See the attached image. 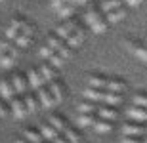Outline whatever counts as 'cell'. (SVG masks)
<instances>
[{
  "instance_id": "cell-25",
  "label": "cell",
  "mask_w": 147,
  "mask_h": 143,
  "mask_svg": "<svg viewBox=\"0 0 147 143\" xmlns=\"http://www.w3.org/2000/svg\"><path fill=\"white\" fill-rule=\"evenodd\" d=\"M120 6H122V0H101L99 2V11L107 13V11L115 10V8H120Z\"/></svg>"
},
{
  "instance_id": "cell-41",
  "label": "cell",
  "mask_w": 147,
  "mask_h": 143,
  "mask_svg": "<svg viewBox=\"0 0 147 143\" xmlns=\"http://www.w3.org/2000/svg\"><path fill=\"white\" fill-rule=\"evenodd\" d=\"M128 8H138V6H142L143 4V0H122Z\"/></svg>"
},
{
  "instance_id": "cell-28",
  "label": "cell",
  "mask_w": 147,
  "mask_h": 143,
  "mask_svg": "<svg viewBox=\"0 0 147 143\" xmlns=\"http://www.w3.org/2000/svg\"><path fill=\"white\" fill-rule=\"evenodd\" d=\"M31 42H33V36H27V34H19L11 44L16 46L17 50H25V48H29L31 46Z\"/></svg>"
},
{
  "instance_id": "cell-6",
  "label": "cell",
  "mask_w": 147,
  "mask_h": 143,
  "mask_svg": "<svg viewBox=\"0 0 147 143\" xmlns=\"http://www.w3.org/2000/svg\"><path fill=\"white\" fill-rule=\"evenodd\" d=\"M84 38H86V31L82 27H75V31H73L69 36L65 38V44L69 46V48H78V46H82V42H84Z\"/></svg>"
},
{
  "instance_id": "cell-30",
  "label": "cell",
  "mask_w": 147,
  "mask_h": 143,
  "mask_svg": "<svg viewBox=\"0 0 147 143\" xmlns=\"http://www.w3.org/2000/svg\"><path fill=\"white\" fill-rule=\"evenodd\" d=\"M61 136H63V138H65L69 143H80V134L76 132V130H73V128H69V126L63 130V134H61Z\"/></svg>"
},
{
  "instance_id": "cell-23",
  "label": "cell",
  "mask_w": 147,
  "mask_h": 143,
  "mask_svg": "<svg viewBox=\"0 0 147 143\" xmlns=\"http://www.w3.org/2000/svg\"><path fill=\"white\" fill-rule=\"evenodd\" d=\"M23 103H25V107H27L29 113H36L38 107H40L36 95H33V94H25V95H23Z\"/></svg>"
},
{
  "instance_id": "cell-13",
  "label": "cell",
  "mask_w": 147,
  "mask_h": 143,
  "mask_svg": "<svg viewBox=\"0 0 147 143\" xmlns=\"http://www.w3.org/2000/svg\"><path fill=\"white\" fill-rule=\"evenodd\" d=\"M27 84H29V88L34 90V92L44 86V80H42V77H40L38 69H31V71L27 73Z\"/></svg>"
},
{
  "instance_id": "cell-5",
  "label": "cell",
  "mask_w": 147,
  "mask_h": 143,
  "mask_svg": "<svg viewBox=\"0 0 147 143\" xmlns=\"http://www.w3.org/2000/svg\"><path fill=\"white\" fill-rule=\"evenodd\" d=\"M19 55H21V50H17L16 46L11 44V48L8 50L2 57H0V67H2V69H11V67L17 63Z\"/></svg>"
},
{
  "instance_id": "cell-24",
  "label": "cell",
  "mask_w": 147,
  "mask_h": 143,
  "mask_svg": "<svg viewBox=\"0 0 147 143\" xmlns=\"http://www.w3.org/2000/svg\"><path fill=\"white\" fill-rule=\"evenodd\" d=\"M96 111H98V103H94V101H82L78 103V113L82 115H96Z\"/></svg>"
},
{
  "instance_id": "cell-34",
  "label": "cell",
  "mask_w": 147,
  "mask_h": 143,
  "mask_svg": "<svg viewBox=\"0 0 147 143\" xmlns=\"http://www.w3.org/2000/svg\"><path fill=\"white\" fill-rule=\"evenodd\" d=\"M48 63H50L52 67H54V69H59V67L65 65V59H63V57H61V55L57 54V52H54V55H52V57L48 59Z\"/></svg>"
},
{
  "instance_id": "cell-14",
  "label": "cell",
  "mask_w": 147,
  "mask_h": 143,
  "mask_svg": "<svg viewBox=\"0 0 147 143\" xmlns=\"http://www.w3.org/2000/svg\"><path fill=\"white\" fill-rule=\"evenodd\" d=\"M38 73H40V77H42L44 84H50L52 80H55V75H57V69H54V67L50 65L48 61L44 63V65L38 67Z\"/></svg>"
},
{
  "instance_id": "cell-48",
  "label": "cell",
  "mask_w": 147,
  "mask_h": 143,
  "mask_svg": "<svg viewBox=\"0 0 147 143\" xmlns=\"http://www.w3.org/2000/svg\"><path fill=\"white\" fill-rule=\"evenodd\" d=\"M145 136H147V126H145Z\"/></svg>"
},
{
  "instance_id": "cell-50",
  "label": "cell",
  "mask_w": 147,
  "mask_h": 143,
  "mask_svg": "<svg viewBox=\"0 0 147 143\" xmlns=\"http://www.w3.org/2000/svg\"><path fill=\"white\" fill-rule=\"evenodd\" d=\"M42 143H46V141H42Z\"/></svg>"
},
{
  "instance_id": "cell-18",
  "label": "cell",
  "mask_w": 147,
  "mask_h": 143,
  "mask_svg": "<svg viewBox=\"0 0 147 143\" xmlns=\"http://www.w3.org/2000/svg\"><path fill=\"white\" fill-rule=\"evenodd\" d=\"M105 90H107V92H115V94H122L126 90V82L124 80H119V78H109Z\"/></svg>"
},
{
  "instance_id": "cell-29",
  "label": "cell",
  "mask_w": 147,
  "mask_h": 143,
  "mask_svg": "<svg viewBox=\"0 0 147 143\" xmlns=\"http://www.w3.org/2000/svg\"><path fill=\"white\" fill-rule=\"evenodd\" d=\"M132 52H134V55H136L140 61H143V63H147V46L143 44H132L130 46Z\"/></svg>"
},
{
  "instance_id": "cell-20",
  "label": "cell",
  "mask_w": 147,
  "mask_h": 143,
  "mask_svg": "<svg viewBox=\"0 0 147 143\" xmlns=\"http://www.w3.org/2000/svg\"><path fill=\"white\" fill-rule=\"evenodd\" d=\"M107 80H109V78L99 77V75H92V77L88 78V84H90V88H96V90H105V88H107Z\"/></svg>"
},
{
  "instance_id": "cell-42",
  "label": "cell",
  "mask_w": 147,
  "mask_h": 143,
  "mask_svg": "<svg viewBox=\"0 0 147 143\" xmlns=\"http://www.w3.org/2000/svg\"><path fill=\"white\" fill-rule=\"evenodd\" d=\"M90 0H71V4L75 6V8H80V6H86Z\"/></svg>"
},
{
  "instance_id": "cell-47",
  "label": "cell",
  "mask_w": 147,
  "mask_h": 143,
  "mask_svg": "<svg viewBox=\"0 0 147 143\" xmlns=\"http://www.w3.org/2000/svg\"><path fill=\"white\" fill-rule=\"evenodd\" d=\"M143 143H147V136H145V138H143Z\"/></svg>"
},
{
  "instance_id": "cell-33",
  "label": "cell",
  "mask_w": 147,
  "mask_h": 143,
  "mask_svg": "<svg viewBox=\"0 0 147 143\" xmlns=\"http://www.w3.org/2000/svg\"><path fill=\"white\" fill-rule=\"evenodd\" d=\"M63 42H65V40H61L59 36H57V34H50L48 40H46V46H50V48H52V50L55 52V50L59 48V46L63 44Z\"/></svg>"
},
{
  "instance_id": "cell-11",
  "label": "cell",
  "mask_w": 147,
  "mask_h": 143,
  "mask_svg": "<svg viewBox=\"0 0 147 143\" xmlns=\"http://www.w3.org/2000/svg\"><path fill=\"white\" fill-rule=\"evenodd\" d=\"M48 92L52 94V97H54L55 103H59V101H63V97H65V88H63V84L55 78V80H52V82L48 84Z\"/></svg>"
},
{
  "instance_id": "cell-32",
  "label": "cell",
  "mask_w": 147,
  "mask_h": 143,
  "mask_svg": "<svg viewBox=\"0 0 147 143\" xmlns=\"http://www.w3.org/2000/svg\"><path fill=\"white\" fill-rule=\"evenodd\" d=\"M103 13L99 11V8H92V10H88L86 13H84V21H86V25H90L92 21H96L98 17H101Z\"/></svg>"
},
{
  "instance_id": "cell-19",
  "label": "cell",
  "mask_w": 147,
  "mask_h": 143,
  "mask_svg": "<svg viewBox=\"0 0 147 143\" xmlns=\"http://www.w3.org/2000/svg\"><path fill=\"white\" fill-rule=\"evenodd\" d=\"M48 124L52 128H55L59 134H63V130L69 126V124H67V120L63 118V116H59V115H52V116H50V120H48Z\"/></svg>"
},
{
  "instance_id": "cell-3",
  "label": "cell",
  "mask_w": 147,
  "mask_h": 143,
  "mask_svg": "<svg viewBox=\"0 0 147 143\" xmlns=\"http://www.w3.org/2000/svg\"><path fill=\"white\" fill-rule=\"evenodd\" d=\"M124 115L130 122H147V109L143 107H136V105H130L124 109Z\"/></svg>"
},
{
  "instance_id": "cell-1",
  "label": "cell",
  "mask_w": 147,
  "mask_h": 143,
  "mask_svg": "<svg viewBox=\"0 0 147 143\" xmlns=\"http://www.w3.org/2000/svg\"><path fill=\"white\" fill-rule=\"evenodd\" d=\"M82 94H84V97H86L88 101H94V103H99V105L117 107V105L122 103V94H115V92H107V90L86 88Z\"/></svg>"
},
{
  "instance_id": "cell-27",
  "label": "cell",
  "mask_w": 147,
  "mask_h": 143,
  "mask_svg": "<svg viewBox=\"0 0 147 143\" xmlns=\"http://www.w3.org/2000/svg\"><path fill=\"white\" fill-rule=\"evenodd\" d=\"M23 138L27 139L29 143H42V136H40V132L38 130H34V128H27L25 130V134H23Z\"/></svg>"
},
{
  "instance_id": "cell-44",
  "label": "cell",
  "mask_w": 147,
  "mask_h": 143,
  "mask_svg": "<svg viewBox=\"0 0 147 143\" xmlns=\"http://www.w3.org/2000/svg\"><path fill=\"white\" fill-rule=\"evenodd\" d=\"M54 143H69V141H67V139H65V138H63V136H59V138L55 139V141H54Z\"/></svg>"
},
{
  "instance_id": "cell-49",
  "label": "cell",
  "mask_w": 147,
  "mask_h": 143,
  "mask_svg": "<svg viewBox=\"0 0 147 143\" xmlns=\"http://www.w3.org/2000/svg\"><path fill=\"white\" fill-rule=\"evenodd\" d=\"M0 2H6V0H0Z\"/></svg>"
},
{
  "instance_id": "cell-9",
  "label": "cell",
  "mask_w": 147,
  "mask_h": 143,
  "mask_svg": "<svg viewBox=\"0 0 147 143\" xmlns=\"http://www.w3.org/2000/svg\"><path fill=\"white\" fill-rule=\"evenodd\" d=\"M122 134L124 136H134V138H142L145 136V126L140 124V122H126L124 126H122Z\"/></svg>"
},
{
  "instance_id": "cell-37",
  "label": "cell",
  "mask_w": 147,
  "mask_h": 143,
  "mask_svg": "<svg viewBox=\"0 0 147 143\" xmlns=\"http://www.w3.org/2000/svg\"><path fill=\"white\" fill-rule=\"evenodd\" d=\"M38 55H40V57H42L44 61H48L50 57H52V55H54V50L50 48V46H46V44H44L42 48H40V52H38Z\"/></svg>"
},
{
  "instance_id": "cell-10",
  "label": "cell",
  "mask_w": 147,
  "mask_h": 143,
  "mask_svg": "<svg viewBox=\"0 0 147 143\" xmlns=\"http://www.w3.org/2000/svg\"><path fill=\"white\" fill-rule=\"evenodd\" d=\"M10 84L13 86V92H16V95H25L27 94V78L23 77V75H13V77L10 78Z\"/></svg>"
},
{
  "instance_id": "cell-43",
  "label": "cell",
  "mask_w": 147,
  "mask_h": 143,
  "mask_svg": "<svg viewBox=\"0 0 147 143\" xmlns=\"http://www.w3.org/2000/svg\"><path fill=\"white\" fill-rule=\"evenodd\" d=\"M6 115H8V107L0 101V116H6Z\"/></svg>"
},
{
  "instance_id": "cell-35",
  "label": "cell",
  "mask_w": 147,
  "mask_h": 143,
  "mask_svg": "<svg viewBox=\"0 0 147 143\" xmlns=\"http://www.w3.org/2000/svg\"><path fill=\"white\" fill-rule=\"evenodd\" d=\"M132 105L147 109V94H136L134 97H132Z\"/></svg>"
},
{
  "instance_id": "cell-8",
  "label": "cell",
  "mask_w": 147,
  "mask_h": 143,
  "mask_svg": "<svg viewBox=\"0 0 147 143\" xmlns=\"http://www.w3.org/2000/svg\"><path fill=\"white\" fill-rule=\"evenodd\" d=\"M36 99H38V105H40L42 109H52V107L55 105L54 97H52V94L48 92L46 86H42L40 90H36Z\"/></svg>"
},
{
  "instance_id": "cell-16",
  "label": "cell",
  "mask_w": 147,
  "mask_h": 143,
  "mask_svg": "<svg viewBox=\"0 0 147 143\" xmlns=\"http://www.w3.org/2000/svg\"><path fill=\"white\" fill-rule=\"evenodd\" d=\"M124 17H126V8L120 6V8H115V10L105 13V21L107 23H119V21H122Z\"/></svg>"
},
{
  "instance_id": "cell-4",
  "label": "cell",
  "mask_w": 147,
  "mask_h": 143,
  "mask_svg": "<svg viewBox=\"0 0 147 143\" xmlns=\"http://www.w3.org/2000/svg\"><path fill=\"white\" fill-rule=\"evenodd\" d=\"M10 103V113L13 115V118H17V120H23L25 116L29 115L27 107H25V103H23V97H13L11 101H8Z\"/></svg>"
},
{
  "instance_id": "cell-2",
  "label": "cell",
  "mask_w": 147,
  "mask_h": 143,
  "mask_svg": "<svg viewBox=\"0 0 147 143\" xmlns=\"http://www.w3.org/2000/svg\"><path fill=\"white\" fill-rule=\"evenodd\" d=\"M27 25V21L23 19V17H16V19H11L10 25L6 27V40H10V42H13V40L21 34L23 27Z\"/></svg>"
},
{
  "instance_id": "cell-45",
  "label": "cell",
  "mask_w": 147,
  "mask_h": 143,
  "mask_svg": "<svg viewBox=\"0 0 147 143\" xmlns=\"http://www.w3.org/2000/svg\"><path fill=\"white\" fill-rule=\"evenodd\" d=\"M16 143H29V141H27V139H25V138H21V139H17Z\"/></svg>"
},
{
  "instance_id": "cell-40",
  "label": "cell",
  "mask_w": 147,
  "mask_h": 143,
  "mask_svg": "<svg viewBox=\"0 0 147 143\" xmlns=\"http://www.w3.org/2000/svg\"><path fill=\"white\" fill-rule=\"evenodd\" d=\"M10 48H11V42H10V40H2V42H0V57H2V55H4Z\"/></svg>"
},
{
  "instance_id": "cell-38",
  "label": "cell",
  "mask_w": 147,
  "mask_h": 143,
  "mask_svg": "<svg viewBox=\"0 0 147 143\" xmlns=\"http://www.w3.org/2000/svg\"><path fill=\"white\" fill-rule=\"evenodd\" d=\"M67 4H71V0H50V8L52 10H59V8H63V6H67Z\"/></svg>"
},
{
  "instance_id": "cell-21",
  "label": "cell",
  "mask_w": 147,
  "mask_h": 143,
  "mask_svg": "<svg viewBox=\"0 0 147 143\" xmlns=\"http://www.w3.org/2000/svg\"><path fill=\"white\" fill-rule=\"evenodd\" d=\"M92 128H94L98 134H109V132H113V122L103 120V118H98V120L94 122Z\"/></svg>"
},
{
  "instance_id": "cell-46",
  "label": "cell",
  "mask_w": 147,
  "mask_h": 143,
  "mask_svg": "<svg viewBox=\"0 0 147 143\" xmlns=\"http://www.w3.org/2000/svg\"><path fill=\"white\" fill-rule=\"evenodd\" d=\"M143 46H147V36H145V40H143Z\"/></svg>"
},
{
  "instance_id": "cell-12",
  "label": "cell",
  "mask_w": 147,
  "mask_h": 143,
  "mask_svg": "<svg viewBox=\"0 0 147 143\" xmlns=\"http://www.w3.org/2000/svg\"><path fill=\"white\" fill-rule=\"evenodd\" d=\"M38 132H40V136H42V139L46 143H54L55 139L59 138V132L55 130V128H52L48 124V122H44V124H40V128H38Z\"/></svg>"
},
{
  "instance_id": "cell-15",
  "label": "cell",
  "mask_w": 147,
  "mask_h": 143,
  "mask_svg": "<svg viewBox=\"0 0 147 143\" xmlns=\"http://www.w3.org/2000/svg\"><path fill=\"white\" fill-rule=\"evenodd\" d=\"M75 27H76V23L73 21V19H67V21H63L59 25V27L55 29V33L54 34H57V36H59L61 40H65L67 36H69V34L73 33V31H75Z\"/></svg>"
},
{
  "instance_id": "cell-22",
  "label": "cell",
  "mask_w": 147,
  "mask_h": 143,
  "mask_svg": "<svg viewBox=\"0 0 147 143\" xmlns=\"http://www.w3.org/2000/svg\"><path fill=\"white\" fill-rule=\"evenodd\" d=\"M88 27L92 29V33L101 34V33H105V31H107V27H109V25H107V21H105V17L101 15V17H98L96 21H92L90 25H88Z\"/></svg>"
},
{
  "instance_id": "cell-36",
  "label": "cell",
  "mask_w": 147,
  "mask_h": 143,
  "mask_svg": "<svg viewBox=\"0 0 147 143\" xmlns=\"http://www.w3.org/2000/svg\"><path fill=\"white\" fill-rule=\"evenodd\" d=\"M55 52H57V54H59V55H61V57H63V59H65V61L69 59V57H71V48H69V46H67L65 42H63V44H61L59 48L55 50Z\"/></svg>"
},
{
  "instance_id": "cell-26",
  "label": "cell",
  "mask_w": 147,
  "mask_h": 143,
  "mask_svg": "<svg viewBox=\"0 0 147 143\" xmlns=\"http://www.w3.org/2000/svg\"><path fill=\"white\" fill-rule=\"evenodd\" d=\"M78 126L80 128H92L94 126V122L98 120V116L96 115H82V113H78Z\"/></svg>"
},
{
  "instance_id": "cell-7",
  "label": "cell",
  "mask_w": 147,
  "mask_h": 143,
  "mask_svg": "<svg viewBox=\"0 0 147 143\" xmlns=\"http://www.w3.org/2000/svg\"><path fill=\"white\" fill-rule=\"evenodd\" d=\"M96 115H98V118H103V120L115 122V120H119L120 113L115 109V107H109V105H99L98 103V111H96Z\"/></svg>"
},
{
  "instance_id": "cell-17",
  "label": "cell",
  "mask_w": 147,
  "mask_h": 143,
  "mask_svg": "<svg viewBox=\"0 0 147 143\" xmlns=\"http://www.w3.org/2000/svg\"><path fill=\"white\" fill-rule=\"evenodd\" d=\"M0 95L4 101H11L16 97V92H13V86L10 84V80H2L0 82Z\"/></svg>"
},
{
  "instance_id": "cell-31",
  "label": "cell",
  "mask_w": 147,
  "mask_h": 143,
  "mask_svg": "<svg viewBox=\"0 0 147 143\" xmlns=\"http://www.w3.org/2000/svg\"><path fill=\"white\" fill-rule=\"evenodd\" d=\"M75 11H76V8L73 4H67V6H63V8H59L57 10V15L61 17V19H71L73 15H75Z\"/></svg>"
},
{
  "instance_id": "cell-39",
  "label": "cell",
  "mask_w": 147,
  "mask_h": 143,
  "mask_svg": "<svg viewBox=\"0 0 147 143\" xmlns=\"http://www.w3.org/2000/svg\"><path fill=\"white\" fill-rule=\"evenodd\" d=\"M120 143H143L142 138H134V136H124L120 139Z\"/></svg>"
}]
</instances>
